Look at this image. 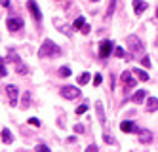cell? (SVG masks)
I'll list each match as a JSON object with an SVG mask.
<instances>
[{
    "label": "cell",
    "mask_w": 158,
    "mask_h": 152,
    "mask_svg": "<svg viewBox=\"0 0 158 152\" xmlns=\"http://www.w3.org/2000/svg\"><path fill=\"white\" fill-rule=\"evenodd\" d=\"M126 46L130 48V51L135 53V55L143 51V42H141L139 36H135V34H130V36L126 38Z\"/></svg>",
    "instance_id": "cell-2"
},
{
    "label": "cell",
    "mask_w": 158,
    "mask_h": 152,
    "mask_svg": "<svg viewBox=\"0 0 158 152\" xmlns=\"http://www.w3.org/2000/svg\"><path fill=\"white\" fill-rule=\"evenodd\" d=\"M74 133H84V125L76 124V125H74Z\"/></svg>",
    "instance_id": "cell-30"
},
{
    "label": "cell",
    "mask_w": 158,
    "mask_h": 152,
    "mask_svg": "<svg viewBox=\"0 0 158 152\" xmlns=\"http://www.w3.org/2000/svg\"><path fill=\"white\" fill-rule=\"evenodd\" d=\"M103 141H105V143H109V145H114V139H112V135H109V133H105V135H103Z\"/></svg>",
    "instance_id": "cell-26"
},
{
    "label": "cell",
    "mask_w": 158,
    "mask_h": 152,
    "mask_svg": "<svg viewBox=\"0 0 158 152\" xmlns=\"http://www.w3.org/2000/svg\"><path fill=\"white\" fill-rule=\"evenodd\" d=\"M6 93H8V97H10V107H15L17 99H19V89L10 84V86H6Z\"/></svg>",
    "instance_id": "cell-5"
},
{
    "label": "cell",
    "mask_w": 158,
    "mask_h": 152,
    "mask_svg": "<svg viewBox=\"0 0 158 152\" xmlns=\"http://www.w3.org/2000/svg\"><path fill=\"white\" fill-rule=\"evenodd\" d=\"M61 55V48L57 44H55L53 40H44L42 46H40V51H38V57L40 59H46V57H57Z\"/></svg>",
    "instance_id": "cell-1"
},
{
    "label": "cell",
    "mask_w": 158,
    "mask_h": 152,
    "mask_svg": "<svg viewBox=\"0 0 158 152\" xmlns=\"http://www.w3.org/2000/svg\"><path fill=\"white\" fill-rule=\"evenodd\" d=\"M94 2H97V0H94Z\"/></svg>",
    "instance_id": "cell-36"
},
{
    "label": "cell",
    "mask_w": 158,
    "mask_h": 152,
    "mask_svg": "<svg viewBox=\"0 0 158 152\" xmlns=\"http://www.w3.org/2000/svg\"><path fill=\"white\" fill-rule=\"evenodd\" d=\"M36 150H44V152H48L50 148H48L46 145H38V146H36Z\"/></svg>",
    "instance_id": "cell-32"
},
{
    "label": "cell",
    "mask_w": 158,
    "mask_h": 152,
    "mask_svg": "<svg viewBox=\"0 0 158 152\" xmlns=\"http://www.w3.org/2000/svg\"><path fill=\"white\" fill-rule=\"evenodd\" d=\"M145 10H147V2H143V0H133V11H135V15H141Z\"/></svg>",
    "instance_id": "cell-12"
},
{
    "label": "cell",
    "mask_w": 158,
    "mask_h": 152,
    "mask_svg": "<svg viewBox=\"0 0 158 152\" xmlns=\"http://www.w3.org/2000/svg\"><path fill=\"white\" fill-rule=\"evenodd\" d=\"M78 95H80V89H78L76 86H65V88H61V97H65V99H76Z\"/></svg>",
    "instance_id": "cell-4"
},
{
    "label": "cell",
    "mask_w": 158,
    "mask_h": 152,
    "mask_svg": "<svg viewBox=\"0 0 158 152\" xmlns=\"http://www.w3.org/2000/svg\"><path fill=\"white\" fill-rule=\"evenodd\" d=\"M8 57H10V59H12L14 63H19V61H21V59H19V57L15 55V51H14V50H10V51H8Z\"/></svg>",
    "instance_id": "cell-24"
},
{
    "label": "cell",
    "mask_w": 158,
    "mask_h": 152,
    "mask_svg": "<svg viewBox=\"0 0 158 152\" xmlns=\"http://www.w3.org/2000/svg\"><path fill=\"white\" fill-rule=\"evenodd\" d=\"M27 10L31 11V15L35 17L36 21H42V14H40V8L36 6L35 0H27Z\"/></svg>",
    "instance_id": "cell-6"
},
{
    "label": "cell",
    "mask_w": 158,
    "mask_h": 152,
    "mask_svg": "<svg viewBox=\"0 0 158 152\" xmlns=\"http://www.w3.org/2000/svg\"><path fill=\"white\" fill-rule=\"evenodd\" d=\"M0 76H2V74H0Z\"/></svg>",
    "instance_id": "cell-37"
},
{
    "label": "cell",
    "mask_w": 158,
    "mask_h": 152,
    "mask_svg": "<svg viewBox=\"0 0 158 152\" xmlns=\"http://www.w3.org/2000/svg\"><path fill=\"white\" fill-rule=\"evenodd\" d=\"M59 76L69 78V76H71V68H69V67H61V68H59Z\"/></svg>",
    "instance_id": "cell-22"
},
{
    "label": "cell",
    "mask_w": 158,
    "mask_h": 152,
    "mask_svg": "<svg viewBox=\"0 0 158 152\" xmlns=\"http://www.w3.org/2000/svg\"><path fill=\"white\" fill-rule=\"evenodd\" d=\"M112 50H114V44H112L110 40H103L99 44V57H101V59H107Z\"/></svg>",
    "instance_id": "cell-3"
},
{
    "label": "cell",
    "mask_w": 158,
    "mask_h": 152,
    "mask_svg": "<svg viewBox=\"0 0 158 152\" xmlns=\"http://www.w3.org/2000/svg\"><path fill=\"white\" fill-rule=\"evenodd\" d=\"M88 110V105H80V107H76V114H84Z\"/></svg>",
    "instance_id": "cell-28"
},
{
    "label": "cell",
    "mask_w": 158,
    "mask_h": 152,
    "mask_svg": "<svg viewBox=\"0 0 158 152\" xmlns=\"http://www.w3.org/2000/svg\"><path fill=\"white\" fill-rule=\"evenodd\" d=\"M89 80H92V74H89V72H82L80 76H78V84H80V86H86Z\"/></svg>",
    "instance_id": "cell-18"
},
{
    "label": "cell",
    "mask_w": 158,
    "mask_h": 152,
    "mask_svg": "<svg viewBox=\"0 0 158 152\" xmlns=\"http://www.w3.org/2000/svg\"><path fill=\"white\" fill-rule=\"evenodd\" d=\"M141 63H143V67H151V59H149L147 55L143 57V61H141Z\"/></svg>",
    "instance_id": "cell-31"
},
{
    "label": "cell",
    "mask_w": 158,
    "mask_h": 152,
    "mask_svg": "<svg viewBox=\"0 0 158 152\" xmlns=\"http://www.w3.org/2000/svg\"><path fill=\"white\" fill-rule=\"evenodd\" d=\"M135 76H137L139 80H143V82H147V80H149L151 76H149V72H145V71H141V68H133V71H131Z\"/></svg>",
    "instance_id": "cell-17"
},
{
    "label": "cell",
    "mask_w": 158,
    "mask_h": 152,
    "mask_svg": "<svg viewBox=\"0 0 158 152\" xmlns=\"http://www.w3.org/2000/svg\"><path fill=\"white\" fill-rule=\"evenodd\" d=\"M101 82H103V76H101V74H95V76H94V86H99Z\"/></svg>",
    "instance_id": "cell-29"
},
{
    "label": "cell",
    "mask_w": 158,
    "mask_h": 152,
    "mask_svg": "<svg viewBox=\"0 0 158 152\" xmlns=\"http://www.w3.org/2000/svg\"><path fill=\"white\" fill-rule=\"evenodd\" d=\"M120 80H122L124 88H128V89H133V88H135V78L131 76V72L124 71V72H122V76H120Z\"/></svg>",
    "instance_id": "cell-7"
},
{
    "label": "cell",
    "mask_w": 158,
    "mask_h": 152,
    "mask_svg": "<svg viewBox=\"0 0 158 152\" xmlns=\"http://www.w3.org/2000/svg\"><path fill=\"white\" fill-rule=\"evenodd\" d=\"M27 124H29V125H32V127H40V120H38V118H29V120H27Z\"/></svg>",
    "instance_id": "cell-23"
},
{
    "label": "cell",
    "mask_w": 158,
    "mask_h": 152,
    "mask_svg": "<svg viewBox=\"0 0 158 152\" xmlns=\"http://www.w3.org/2000/svg\"><path fill=\"white\" fill-rule=\"evenodd\" d=\"M86 150H88V152H94V150L97 152V145H89V146H88Z\"/></svg>",
    "instance_id": "cell-33"
},
{
    "label": "cell",
    "mask_w": 158,
    "mask_h": 152,
    "mask_svg": "<svg viewBox=\"0 0 158 152\" xmlns=\"http://www.w3.org/2000/svg\"><path fill=\"white\" fill-rule=\"evenodd\" d=\"M114 10H116V0H110L109 8H107V17H110L112 14H114Z\"/></svg>",
    "instance_id": "cell-21"
},
{
    "label": "cell",
    "mask_w": 158,
    "mask_h": 152,
    "mask_svg": "<svg viewBox=\"0 0 158 152\" xmlns=\"http://www.w3.org/2000/svg\"><path fill=\"white\" fill-rule=\"evenodd\" d=\"M156 17H158V8H156Z\"/></svg>",
    "instance_id": "cell-35"
},
{
    "label": "cell",
    "mask_w": 158,
    "mask_h": 152,
    "mask_svg": "<svg viewBox=\"0 0 158 152\" xmlns=\"http://www.w3.org/2000/svg\"><path fill=\"white\" fill-rule=\"evenodd\" d=\"M84 23H86V19L80 15V17H76L74 19V23H73V27H74V31H80L82 29V25H84Z\"/></svg>",
    "instance_id": "cell-20"
},
{
    "label": "cell",
    "mask_w": 158,
    "mask_h": 152,
    "mask_svg": "<svg viewBox=\"0 0 158 152\" xmlns=\"http://www.w3.org/2000/svg\"><path fill=\"white\" fill-rule=\"evenodd\" d=\"M120 129H122V131H126V133H130V131H135V133H139V127L135 125L133 122H130V120H124V122L120 124Z\"/></svg>",
    "instance_id": "cell-9"
},
{
    "label": "cell",
    "mask_w": 158,
    "mask_h": 152,
    "mask_svg": "<svg viewBox=\"0 0 158 152\" xmlns=\"http://www.w3.org/2000/svg\"><path fill=\"white\" fill-rule=\"evenodd\" d=\"M0 6H2V8H8V6H10V0H0Z\"/></svg>",
    "instance_id": "cell-34"
},
{
    "label": "cell",
    "mask_w": 158,
    "mask_h": 152,
    "mask_svg": "<svg viewBox=\"0 0 158 152\" xmlns=\"http://www.w3.org/2000/svg\"><path fill=\"white\" fill-rule=\"evenodd\" d=\"M95 110H97L99 124H101V125H105V124H107V118H105V112H103V103H101V101H97V103H95Z\"/></svg>",
    "instance_id": "cell-11"
},
{
    "label": "cell",
    "mask_w": 158,
    "mask_h": 152,
    "mask_svg": "<svg viewBox=\"0 0 158 152\" xmlns=\"http://www.w3.org/2000/svg\"><path fill=\"white\" fill-rule=\"evenodd\" d=\"M139 141L141 143H145V145H149V143H152V133L149 131V129H139Z\"/></svg>",
    "instance_id": "cell-10"
},
{
    "label": "cell",
    "mask_w": 158,
    "mask_h": 152,
    "mask_svg": "<svg viewBox=\"0 0 158 152\" xmlns=\"http://www.w3.org/2000/svg\"><path fill=\"white\" fill-rule=\"evenodd\" d=\"M89 31H92V27H89L88 23H84V25H82V29H80V32H82V34H89Z\"/></svg>",
    "instance_id": "cell-27"
},
{
    "label": "cell",
    "mask_w": 158,
    "mask_h": 152,
    "mask_svg": "<svg viewBox=\"0 0 158 152\" xmlns=\"http://www.w3.org/2000/svg\"><path fill=\"white\" fill-rule=\"evenodd\" d=\"M31 91H23V95H21V105H19V107L21 109H29L31 107Z\"/></svg>",
    "instance_id": "cell-15"
},
{
    "label": "cell",
    "mask_w": 158,
    "mask_h": 152,
    "mask_svg": "<svg viewBox=\"0 0 158 152\" xmlns=\"http://www.w3.org/2000/svg\"><path fill=\"white\" fill-rule=\"evenodd\" d=\"M0 137H2V141H4L6 145H12V143H14V135H12V131H10L8 127H4V129L0 131Z\"/></svg>",
    "instance_id": "cell-14"
},
{
    "label": "cell",
    "mask_w": 158,
    "mask_h": 152,
    "mask_svg": "<svg viewBox=\"0 0 158 152\" xmlns=\"http://www.w3.org/2000/svg\"><path fill=\"white\" fill-rule=\"evenodd\" d=\"M6 25H8V31L15 32V31H19L21 27H23V19H17V17H10V19L6 21Z\"/></svg>",
    "instance_id": "cell-8"
},
{
    "label": "cell",
    "mask_w": 158,
    "mask_h": 152,
    "mask_svg": "<svg viewBox=\"0 0 158 152\" xmlns=\"http://www.w3.org/2000/svg\"><path fill=\"white\" fill-rule=\"evenodd\" d=\"M147 110H149V112L158 110V99L156 97H149V99H147Z\"/></svg>",
    "instance_id": "cell-16"
},
{
    "label": "cell",
    "mask_w": 158,
    "mask_h": 152,
    "mask_svg": "<svg viewBox=\"0 0 158 152\" xmlns=\"http://www.w3.org/2000/svg\"><path fill=\"white\" fill-rule=\"evenodd\" d=\"M15 72H17V74H27L29 68H27V65H23V63L19 61V63H15Z\"/></svg>",
    "instance_id": "cell-19"
},
{
    "label": "cell",
    "mask_w": 158,
    "mask_h": 152,
    "mask_svg": "<svg viewBox=\"0 0 158 152\" xmlns=\"http://www.w3.org/2000/svg\"><path fill=\"white\" fill-rule=\"evenodd\" d=\"M145 99H147V91H145V89H139V91H135V93H133V97H131V101H133L135 105H141Z\"/></svg>",
    "instance_id": "cell-13"
},
{
    "label": "cell",
    "mask_w": 158,
    "mask_h": 152,
    "mask_svg": "<svg viewBox=\"0 0 158 152\" xmlns=\"http://www.w3.org/2000/svg\"><path fill=\"white\" fill-rule=\"evenodd\" d=\"M112 53H114L116 57H124V55H126V51H124L122 48H114V50H112Z\"/></svg>",
    "instance_id": "cell-25"
}]
</instances>
